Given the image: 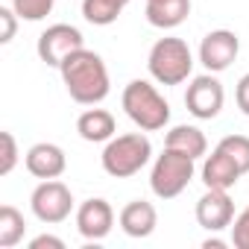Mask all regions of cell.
<instances>
[{"label":"cell","mask_w":249,"mask_h":249,"mask_svg":"<svg viewBox=\"0 0 249 249\" xmlns=\"http://www.w3.org/2000/svg\"><path fill=\"white\" fill-rule=\"evenodd\" d=\"M62 82L71 94V100H76L79 106H97L108 97V71L106 62L100 59V53L94 50H76L71 53L62 68Z\"/></svg>","instance_id":"1"},{"label":"cell","mask_w":249,"mask_h":249,"mask_svg":"<svg viewBox=\"0 0 249 249\" xmlns=\"http://www.w3.org/2000/svg\"><path fill=\"white\" fill-rule=\"evenodd\" d=\"M123 111L144 132H159L170 123V103L159 94V88L147 79H132L123 88Z\"/></svg>","instance_id":"2"},{"label":"cell","mask_w":249,"mask_h":249,"mask_svg":"<svg viewBox=\"0 0 249 249\" xmlns=\"http://www.w3.org/2000/svg\"><path fill=\"white\" fill-rule=\"evenodd\" d=\"M153 156V144L144 132H126V135H117L106 144L100 161H103V170L114 179H129L135 173H141L147 167Z\"/></svg>","instance_id":"3"},{"label":"cell","mask_w":249,"mask_h":249,"mask_svg":"<svg viewBox=\"0 0 249 249\" xmlns=\"http://www.w3.org/2000/svg\"><path fill=\"white\" fill-rule=\"evenodd\" d=\"M147 68L159 85H182L194 71V53L182 38H159L147 56Z\"/></svg>","instance_id":"4"},{"label":"cell","mask_w":249,"mask_h":249,"mask_svg":"<svg viewBox=\"0 0 249 249\" xmlns=\"http://www.w3.org/2000/svg\"><path fill=\"white\" fill-rule=\"evenodd\" d=\"M194 161H196V159H191V156H185V153H179V150L164 147V153L156 159L153 173H150V188H153V194H156L159 199H173V196H179V194L191 185V179H194Z\"/></svg>","instance_id":"5"},{"label":"cell","mask_w":249,"mask_h":249,"mask_svg":"<svg viewBox=\"0 0 249 249\" xmlns=\"http://www.w3.org/2000/svg\"><path fill=\"white\" fill-rule=\"evenodd\" d=\"M30 208H33V214L41 223L56 226V223H65L71 217V211H73V194L59 179H41V185L30 196Z\"/></svg>","instance_id":"6"},{"label":"cell","mask_w":249,"mask_h":249,"mask_svg":"<svg viewBox=\"0 0 249 249\" xmlns=\"http://www.w3.org/2000/svg\"><path fill=\"white\" fill-rule=\"evenodd\" d=\"M82 47H85L82 33H79L76 27H71V24H53V27H47V30L38 36V44H36L38 59H41L44 65H50V68H62V62H65L71 53L82 50Z\"/></svg>","instance_id":"7"},{"label":"cell","mask_w":249,"mask_h":249,"mask_svg":"<svg viewBox=\"0 0 249 249\" xmlns=\"http://www.w3.org/2000/svg\"><path fill=\"white\" fill-rule=\"evenodd\" d=\"M223 103H226V91H223V85H220L217 76L202 73V76H194V79H191V85H188V91H185V106H188V111H191L194 117H199V120H214V117L220 114Z\"/></svg>","instance_id":"8"},{"label":"cell","mask_w":249,"mask_h":249,"mask_svg":"<svg viewBox=\"0 0 249 249\" xmlns=\"http://www.w3.org/2000/svg\"><path fill=\"white\" fill-rule=\"evenodd\" d=\"M240 53V38L231 30H211L202 44H199V62L205 65L208 73H220L226 71Z\"/></svg>","instance_id":"9"},{"label":"cell","mask_w":249,"mask_h":249,"mask_svg":"<svg viewBox=\"0 0 249 249\" xmlns=\"http://www.w3.org/2000/svg\"><path fill=\"white\" fill-rule=\"evenodd\" d=\"M231 220H234V202L229 191L208 188L196 202V223L205 231H223L226 226H231Z\"/></svg>","instance_id":"10"},{"label":"cell","mask_w":249,"mask_h":249,"mask_svg":"<svg viewBox=\"0 0 249 249\" xmlns=\"http://www.w3.org/2000/svg\"><path fill=\"white\" fill-rule=\"evenodd\" d=\"M114 226V208L94 196V199H85L79 208H76V229L85 240H103Z\"/></svg>","instance_id":"11"},{"label":"cell","mask_w":249,"mask_h":249,"mask_svg":"<svg viewBox=\"0 0 249 249\" xmlns=\"http://www.w3.org/2000/svg\"><path fill=\"white\" fill-rule=\"evenodd\" d=\"M24 164L27 170L36 176V179H59L68 167V159H65V150L59 144H33L24 156Z\"/></svg>","instance_id":"12"},{"label":"cell","mask_w":249,"mask_h":249,"mask_svg":"<svg viewBox=\"0 0 249 249\" xmlns=\"http://www.w3.org/2000/svg\"><path fill=\"white\" fill-rule=\"evenodd\" d=\"M240 176H243V170L237 167V161L223 147H214V153L205 156V161H202V182H205V188L229 191V188L237 185Z\"/></svg>","instance_id":"13"},{"label":"cell","mask_w":249,"mask_h":249,"mask_svg":"<svg viewBox=\"0 0 249 249\" xmlns=\"http://www.w3.org/2000/svg\"><path fill=\"white\" fill-rule=\"evenodd\" d=\"M120 229L126 231L129 237H150L159 226V214H156V205L147 202V199H132L120 208V217H117Z\"/></svg>","instance_id":"14"},{"label":"cell","mask_w":249,"mask_h":249,"mask_svg":"<svg viewBox=\"0 0 249 249\" xmlns=\"http://www.w3.org/2000/svg\"><path fill=\"white\" fill-rule=\"evenodd\" d=\"M114 129H117L114 114L106 111V108H88V111H82L79 120H76V132H79V138L88 141V144L111 141V138H114Z\"/></svg>","instance_id":"15"},{"label":"cell","mask_w":249,"mask_h":249,"mask_svg":"<svg viewBox=\"0 0 249 249\" xmlns=\"http://www.w3.org/2000/svg\"><path fill=\"white\" fill-rule=\"evenodd\" d=\"M191 15V0H147V21L159 30H176Z\"/></svg>","instance_id":"16"},{"label":"cell","mask_w":249,"mask_h":249,"mask_svg":"<svg viewBox=\"0 0 249 249\" xmlns=\"http://www.w3.org/2000/svg\"><path fill=\"white\" fill-rule=\"evenodd\" d=\"M164 147L179 150V153H185V156H191V159H202V156L208 153V141H205L202 129L188 126V123H179V126H173V129L167 132Z\"/></svg>","instance_id":"17"},{"label":"cell","mask_w":249,"mask_h":249,"mask_svg":"<svg viewBox=\"0 0 249 249\" xmlns=\"http://www.w3.org/2000/svg\"><path fill=\"white\" fill-rule=\"evenodd\" d=\"M24 231H27V223H24V214L15 205L0 208V249L18 246L24 240Z\"/></svg>","instance_id":"18"},{"label":"cell","mask_w":249,"mask_h":249,"mask_svg":"<svg viewBox=\"0 0 249 249\" xmlns=\"http://www.w3.org/2000/svg\"><path fill=\"white\" fill-rule=\"evenodd\" d=\"M123 3L120 0H82V18L94 27H108L120 18Z\"/></svg>","instance_id":"19"},{"label":"cell","mask_w":249,"mask_h":249,"mask_svg":"<svg viewBox=\"0 0 249 249\" xmlns=\"http://www.w3.org/2000/svg\"><path fill=\"white\" fill-rule=\"evenodd\" d=\"M56 6V0H12V9L24 21H44Z\"/></svg>","instance_id":"20"},{"label":"cell","mask_w":249,"mask_h":249,"mask_svg":"<svg viewBox=\"0 0 249 249\" xmlns=\"http://www.w3.org/2000/svg\"><path fill=\"white\" fill-rule=\"evenodd\" d=\"M217 147H223V150L237 161V167H240L243 173H249V138H246V135H226Z\"/></svg>","instance_id":"21"},{"label":"cell","mask_w":249,"mask_h":249,"mask_svg":"<svg viewBox=\"0 0 249 249\" xmlns=\"http://www.w3.org/2000/svg\"><path fill=\"white\" fill-rule=\"evenodd\" d=\"M0 144H3V159H0V176H9L18 164V144L12 132H0Z\"/></svg>","instance_id":"22"},{"label":"cell","mask_w":249,"mask_h":249,"mask_svg":"<svg viewBox=\"0 0 249 249\" xmlns=\"http://www.w3.org/2000/svg\"><path fill=\"white\" fill-rule=\"evenodd\" d=\"M231 246L234 249H249V205L231 220Z\"/></svg>","instance_id":"23"},{"label":"cell","mask_w":249,"mask_h":249,"mask_svg":"<svg viewBox=\"0 0 249 249\" xmlns=\"http://www.w3.org/2000/svg\"><path fill=\"white\" fill-rule=\"evenodd\" d=\"M0 24H3V33H0V44H9L15 38V30H18V12L15 9H0Z\"/></svg>","instance_id":"24"},{"label":"cell","mask_w":249,"mask_h":249,"mask_svg":"<svg viewBox=\"0 0 249 249\" xmlns=\"http://www.w3.org/2000/svg\"><path fill=\"white\" fill-rule=\"evenodd\" d=\"M234 100H237V108L249 117V73L240 76V82H237V88H234Z\"/></svg>","instance_id":"25"},{"label":"cell","mask_w":249,"mask_h":249,"mask_svg":"<svg viewBox=\"0 0 249 249\" xmlns=\"http://www.w3.org/2000/svg\"><path fill=\"white\" fill-rule=\"evenodd\" d=\"M30 249H65V240L53 234H38L30 240Z\"/></svg>","instance_id":"26"},{"label":"cell","mask_w":249,"mask_h":249,"mask_svg":"<svg viewBox=\"0 0 249 249\" xmlns=\"http://www.w3.org/2000/svg\"><path fill=\"white\" fill-rule=\"evenodd\" d=\"M120 3H123V6H126V3H129V0H120Z\"/></svg>","instance_id":"27"}]
</instances>
